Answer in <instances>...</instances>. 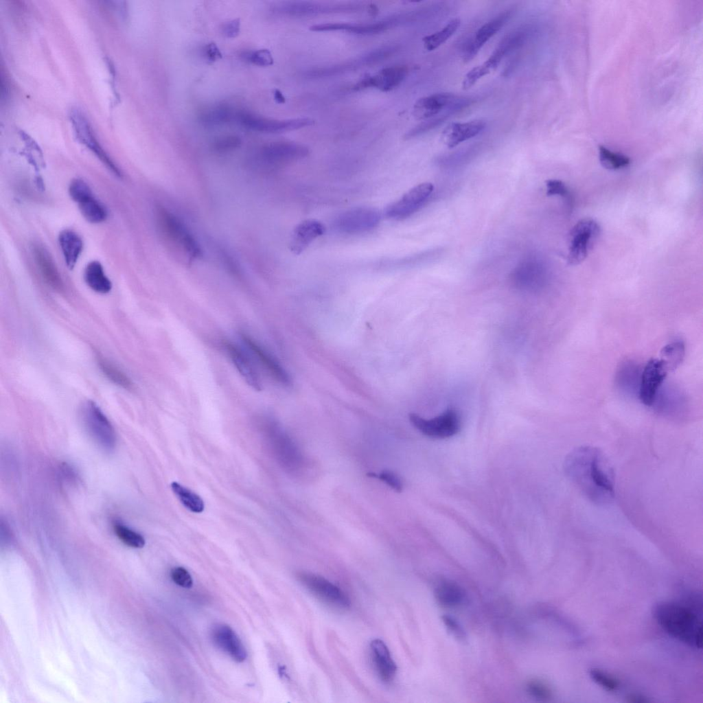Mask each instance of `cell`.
Here are the masks:
<instances>
[{"mask_svg": "<svg viewBox=\"0 0 703 703\" xmlns=\"http://www.w3.org/2000/svg\"><path fill=\"white\" fill-rule=\"evenodd\" d=\"M82 216L87 221L93 224L106 220L108 213L104 206L91 194L77 203Z\"/></svg>", "mask_w": 703, "mask_h": 703, "instance_id": "f546056e", "label": "cell"}, {"mask_svg": "<svg viewBox=\"0 0 703 703\" xmlns=\"http://www.w3.org/2000/svg\"><path fill=\"white\" fill-rule=\"evenodd\" d=\"M546 187L547 196H560L568 203L571 202L570 193L562 181L557 179L548 180L546 182Z\"/></svg>", "mask_w": 703, "mask_h": 703, "instance_id": "f6af8a7d", "label": "cell"}, {"mask_svg": "<svg viewBox=\"0 0 703 703\" xmlns=\"http://www.w3.org/2000/svg\"><path fill=\"white\" fill-rule=\"evenodd\" d=\"M370 653L380 680L385 683L391 682L395 678L397 667L386 644L378 638L373 640L370 643Z\"/></svg>", "mask_w": 703, "mask_h": 703, "instance_id": "cb8c5ba5", "label": "cell"}, {"mask_svg": "<svg viewBox=\"0 0 703 703\" xmlns=\"http://www.w3.org/2000/svg\"><path fill=\"white\" fill-rule=\"evenodd\" d=\"M32 253L38 270L46 283L57 291L62 290V278L47 249L40 244H34L32 247Z\"/></svg>", "mask_w": 703, "mask_h": 703, "instance_id": "484cf974", "label": "cell"}, {"mask_svg": "<svg viewBox=\"0 0 703 703\" xmlns=\"http://www.w3.org/2000/svg\"><path fill=\"white\" fill-rule=\"evenodd\" d=\"M69 194L71 199L78 203L93 193L89 185L84 180L77 178L71 181L69 186Z\"/></svg>", "mask_w": 703, "mask_h": 703, "instance_id": "b9f144b4", "label": "cell"}, {"mask_svg": "<svg viewBox=\"0 0 703 703\" xmlns=\"http://www.w3.org/2000/svg\"><path fill=\"white\" fill-rule=\"evenodd\" d=\"M71 119L79 141L94 153L112 174L119 178H122V170L100 146L92 132L89 122L83 115L78 111H73Z\"/></svg>", "mask_w": 703, "mask_h": 703, "instance_id": "9a60e30c", "label": "cell"}, {"mask_svg": "<svg viewBox=\"0 0 703 703\" xmlns=\"http://www.w3.org/2000/svg\"><path fill=\"white\" fill-rule=\"evenodd\" d=\"M308 148L291 141H275L264 146L257 153L253 162L256 168L274 170L306 157Z\"/></svg>", "mask_w": 703, "mask_h": 703, "instance_id": "5b68a950", "label": "cell"}, {"mask_svg": "<svg viewBox=\"0 0 703 703\" xmlns=\"http://www.w3.org/2000/svg\"><path fill=\"white\" fill-rule=\"evenodd\" d=\"M630 702H649L646 698L638 694H631L627 697V700Z\"/></svg>", "mask_w": 703, "mask_h": 703, "instance_id": "db71d44e", "label": "cell"}, {"mask_svg": "<svg viewBox=\"0 0 703 703\" xmlns=\"http://www.w3.org/2000/svg\"><path fill=\"white\" fill-rule=\"evenodd\" d=\"M685 353L683 342L676 341L664 346L660 352V360L668 371H673L682 363Z\"/></svg>", "mask_w": 703, "mask_h": 703, "instance_id": "d6a6232c", "label": "cell"}, {"mask_svg": "<svg viewBox=\"0 0 703 703\" xmlns=\"http://www.w3.org/2000/svg\"><path fill=\"white\" fill-rule=\"evenodd\" d=\"M242 57L245 60L258 66H270L273 63L271 53L266 49L245 51L242 54Z\"/></svg>", "mask_w": 703, "mask_h": 703, "instance_id": "60d3db41", "label": "cell"}, {"mask_svg": "<svg viewBox=\"0 0 703 703\" xmlns=\"http://www.w3.org/2000/svg\"><path fill=\"white\" fill-rule=\"evenodd\" d=\"M98 362L100 369L108 380L126 389L132 388L131 380L119 369L104 359H100Z\"/></svg>", "mask_w": 703, "mask_h": 703, "instance_id": "74e56055", "label": "cell"}, {"mask_svg": "<svg viewBox=\"0 0 703 703\" xmlns=\"http://www.w3.org/2000/svg\"><path fill=\"white\" fill-rule=\"evenodd\" d=\"M434 189L433 185L422 183L406 192L399 200L389 205L385 215L391 219L400 220L417 211L428 200Z\"/></svg>", "mask_w": 703, "mask_h": 703, "instance_id": "ba28073f", "label": "cell"}, {"mask_svg": "<svg viewBox=\"0 0 703 703\" xmlns=\"http://www.w3.org/2000/svg\"><path fill=\"white\" fill-rule=\"evenodd\" d=\"M600 233L597 222L589 218L579 220L568 235L567 261L570 265H577L588 256Z\"/></svg>", "mask_w": 703, "mask_h": 703, "instance_id": "8992f818", "label": "cell"}, {"mask_svg": "<svg viewBox=\"0 0 703 703\" xmlns=\"http://www.w3.org/2000/svg\"><path fill=\"white\" fill-rule=\"evenodd\" d=\"M564 471L572 483L592 503L606 505L615 497V476L612 466L599 448L581 446L566 457Z\"/></svg>", "mask_w": 703, "mask_h": 703, "instance_id": "6da1fadb", "label": "cell"}, {"mask_svg": "<svg viewBox=\"0 0 703 703\" xmlns=\"http://www.w3.org/2000/svg\"><path fill=\"white\" fill-rule=\"evenodd\" d=\"M204 55L210 62H215L222 58V54L214 43L207 45L204 49Z\"/></svg>", "mask_w": 703, "mask_h": 703, "instance_id": "f907efd6", "label": "cell"}, {"mask_svg": "<svg viewBox=\"0 0 703 703\" xmlns=\"http://www.w3.org/2000/svg\"><path fill=\"white\" fill-rule=\"evenodd\" d=\"M297 576L309 591L325 603L339 608L349 607L351 602L347 595L324 577L303 572Z\"/></svg>", "mask_w": 703, "mask_h": 703, "instance_id": "30bf717a", "label": "cell"}, {"mask_svg": "<svg viewBox=\"0 0 703 703\" xmlns=\"http://www.w3.org/2000/svg\"><path fill=\"white\" fill-rule=\"evenodd\" d=\"M170 576L173 581L183 587L189 588L193 585V580L189 572L183 567H176L172 569Z\"/></svg>", "mask_w": 703, "mask_h": 703, "instance_id": "bcb514c9", "label": "cell"}, {"mask_svg": "<svg viewBox=\"0 0 703 703\" xmlns=\"http://www.w3.org/2000/svg\"><path fill=\"white\" fill-rule=\"evenodd\" d=\"M234 113L225 104H220L204 111L200 115V122L206 126L223 124L233 119Z\"/></svg>", "mask_w": 703, "mask_h": 703, "instance_id": "e575fe53", "label": "cell"}, {"mask_svg": "<svg viewBox=\"0 0 703 703\" xmlns=\"http://www.w3.org/2000/svg\"><path fill=\"white\" fill-rule=\"evenodd\" d=\"M668 370L660 359L652 358L644 367L639 381L638 396L647 406L654 405Z\"/></svg>", "mask_w": 703, "mask_h": 703, "instance_id": "4fadbf2b", "label": "cell"}, {"mask_svg": "<svg viewBox=\"0 0 703 703\" xmlns=\"http://www.w3.org/2000/svg\"><path fill=\"white\" fill-rule=\"evenodd\" d=\"M408 73L404 65H395L382 69L373 75H367L354 87L356 91L376 88L381 91H389L400 85Z\"/></svg>", "mask_w": 703, "mask_h": 703, "instance_id": "ac0fdd59", "label": "cell"}, {"mask_svg": "<svg viewBox=\"0 0 703 703\" xmlns=\"http://www.w3.org/2000/svg\"><path fill=\"white\" fill-rule=\"evenodd\" d=\"M58 243L67 268L72 270L82 251L83 242L79 235L70 229L62 231L58 235Z\"/></svg>", "mask_w": 703, "mask_h": 703, "instance_id": "4316f807", "label": "cell"}, {"mask_svg": "<svg viewBox=\"0 0 703 703\" xmlns=\"http://www.w3.org/2000/svg\"><path fill=\"white\" fill-rule=\"evenodd\" d=\"M369 476L377 477L382 481L385 482L389 486L393 488L394 490L400 492L402 489V483L400 478L393 472L388 470H384L380 472L379 474H371Z\"/></svg>", "mask_w": 703, "mask_h": 703, "instance_id": "7dc6e473", "label": "cell"}, {"mask_svg": "<svg viewBox=\"0 0 703 703\" xmlns=\"http://www.w3.org/2000/svg\"><path fill=\"white\" fill-rule=\"evenodd\" d=\"M113 531L117 537L130 547L139 549L145 545V539L140 533L119 522L113 524Z\"/></svg>", "mask_w": 703, "mask_h": 703, "instance_id": "8d00e7d4", "label": "cell"}, {"mask_svg": "<svg viewBox=\"0 0 703 703\" xmlns=\"http://www.w3.org/2000/svg\"><path fill=\"white\" fill-rule=\"evenodd\" d=\"M654 616L671 637L689 647L702 648V621L690 608L673 601H662L655 606Z\"/></svg>", "mask_w": 703, "mask_h": 703, "instance_id": "7a4b0ae2", "label": "cell"}, {"mask_svg": "<svg viewBox=\"0 0 703 703\" xmlns=\"http://www.w3.org/2000/svg\"><path fill=\"white\" fill-rule=\"evenodd\" d=\"M211 638L216 645L238 662L244 661L246 650L240 638L227 625H216L212 630Z\"/></svg>", "mask_w": 703, "mask_h": 703, "instance_id": "44dd1931", "label": "cell"}, {"mask_svg": "<svg viewBox=\"0 0 703 703\" xmlns=\"http://www.w3.org/2000/svg\"><path fill=\"white\" fill-rule=\"evenodd\" d=\"M274 99L279 104L284 103L286 100L281 92L278 89H275L274 91Z\"/></svg>", "mask_w": 703, "mask_h": 703, "instance_id": "11a10c76", "label": "cell"}, {"mask_svg": "<svg viewBox=\"0 0 703 703\" xmlns=\"http://www.w3.org/2000/svg\"><path fill=\"white\" fill-rule=\"evenodd\" d=\"M512 10H505L481 26L463 49V59L469 62L473 59L483 46L493 37L509 21Z\"/></svg>", "mask_w": 703, "mask_h": 703, "instance_id": "e0dca14e", "label": "cell"}, {"mask_svg": "<svg viewBox=\"0 0 703 703\" xmlns=\"http://www.w3.org/2000/svg\"><path fill=\"white\" fill-rule=\"evenodd\" d=\"M457 96L450 93H437L419 99L413 106V114L418 119H428L446 110Z\"/></svg>", "mask_w": 703, "mask_h": 703, "instance_id": "d4e9b609", "label": "cell"}, {"mask_svg": "<svg viewBox=\"0 0 703 703\" xmlns=\"http://www.w3.org/2000/svg\"><path fill=\"white\" fill-rule=\"evenodd\" d=\"M60 472L65 480L69 482H74L78 479V475L74 469L67 463H62L60 467Z\"/></svg>", "mask_w": 703, "mask_h": 703, "instance_id": "816d5d0a", "label": "cell"}, {"mask_svg": "<svg viewBox=\"0 0 703 703\" xmlns=\"http://www.w3.org/2000/svg\"><path fill=\"white\" fill-rule=\"evenodd\" d=\"M461 21L455 18L450 20L442 29L424 36L422 39L424 48L433 51L446 42L459 29Z\"/></svg>", "mask_w": 703, "mask_h": 703, "instance_id": "1f68e13d", "label": "cell"}, {"mask_svg": "<svg viewBox=\"0 0 703 703\" xmlns=\"http://www.w3.org/2000/svg\"><path fill=\"white\" fill-rule=\"evenodd\" d=\"M485 125V122L481 119L452 122L443 129L441 139L444 145L452 148L478 135L484 130Z\"/></svg>", "mask_w": 703, "mask_h": 703, "instance_id": "7402d4cb", "label": "cell"}, {"mask_svg": "<svg viewBox=\"0 0 703 703\" xmlns=\"http://www.w3.org/2000/svg\"><path fill=\"white\" fill-rule=\"evenodd\" d=\"M540 261L533 255L522 260L511 273L513 285L519 290L528 292L540 290L546 281V269Z\"/></svg>", "mask_w": 703, "mask_h": 703, "instance_id": "7c38bea8", "label": "cell"}, {"mask_svg": "<svg viewBox=\"0 0 703 703\" xmlns=\"http://www.w3.org/2000/svg\"><path fill=\"white\" fill-rule=\"evenodd\" d=\"M84 277L89 287L97 293L106 294L111 290V281L98 261H91L87 265Z\"/></svg>", "mask_w": 703, "mask_h": 703, "instance_id": "f1b7e54d", "label": "cell"}, {"mask_svg": "<svg viewBox=\"0 0 703 703\" xmlns=\"http://www.w3.org/2000/svg\"><path fill=\"white\" fill-rule=\"evenodd\" d=\"M411 424L426 436L443 439L455 435L460 429L461 419L458 412L452 408H447L439 415L432 419H424L415 413L409 415Z\"/></svg>", "mask_w": 703, "mask_h": 703, "instance_id": "52a82bcc", "label": "cell"}, {"mask_svg": "<svg viewBox=\"0 0 703 703\" xmlns=\"http://www.w3.org/2000/svg\"><path fill=\"white\" fill-rule=\"evenodd\" d=\"M599 158L601 165L610 170H616L627 166L630 159L621 153L614 152L605 146H599Z\"/></svg>", "mask_w": 703, "mask_h": 703, "instance_id": "d590c367", "label": "cell"}, {"mask_svg": "<svg viewBox=\"0 0 703 703\" xmlns=\"http://www.w3.org/2000/svg\"><path fill=\"white\" fill-rule=\"evenodd\" d=\"M381 219L380 213L371 207H356L341 213L334 226L339 232L359 233L375 228Z\"/></svg>", "mask_w": 703, "mask_h": 703, "instance_id": "8fae6325", "label": "cell"}, {"mask_svg": "<svg viewBox=\"0 0 703 703\" xmlns=\"http://www.w3.org/2000/svg\"><path fill=\"white\" fill-rule=\"evenodd\" d=\"M241 143V139L238 136H223L214 141L213 143V148L214 150L219 152H228L238 148L240 147Z\"/></svg>", "mask_w": 703, "mask_h": 703, "instance_id": "ee69618b", "label": "cell"}, {"mask_svg": "<svg viewBox=\"0 0 703 703\" xmlns=\"http://www.w3.org/2000/svg\"><path fill=\"white\" fill-rule=\"evenodd\" d=\"M240 29V22L239 19H233L223 25L222 32L229 38L236 37Z\"/></svg>", "mask_w": 703, "mask_h": 703, "instance_id": "681fc988", "label": "cell"}, {"mask_svg": "<svg viewBox=\"0 0 703 703\" xmlns=\"http://www.w3.org/2000/svg\"><path fill=\"white\" fill-rule=\"evenodd\" d=\"M171 487L178 500L187 509L194 513H201L203 511L204 502L198 494L177 482H172Z\"/></svg>", "mask_w": 703, "mask_h": 703, "instance_id": "836d02e7", "label": "cell"}, {"mask_svg": "<svg viewBox=\"0 0 703 703\" xmlns=\"http://www.w3.org/2000/svg\"><path fill=\"white\" fill-rule=\"evenodd\" d=\"M527 691L535 698L546 700L552 695L551 688L544 682L539 680H532L527 685Z\"/></svg>", "mask_w": 703, "mask_h": 703, "instance_id": "7bdbcfd3", "label": "cell"}, {"mask_svg": "<svg viewBox=\"0 0 703 703\" xmlns=\"http://www.w3.org/2000/svg\"><path fill=\"white\" fill-rule=\"evenodd\" d=\"M181 245L192 257L198 258L202 255V250L198 243L190 233H188L185 236Z\"/></svg>", "mask_w": 703, "mask_h": 703, "instance_id": "c3c4849f", "label": "cell"}, {"mask_svg": "<svg viewBox=\"0 0 703 703\" xmlns=\"http://www.w3.org/2000/svg\"><path fill=\"white\" fill-rule=\"evenodd\" d=\"M400 22L399 17L369 23H327L316 24L310 27L314 32L345 31L361 35L375 34L382 32L390 27Z\"/></svg>", "mask_w": 703, "mask_h": 703, "instance_id": "ffe728a7", "label": "cell"}, {"mask_svg": "<svg viewBox=\"0 0 703 703\" xmlns=\"http://www.w3.org/2000/svg\"><path fill=\"white\" fill-rule=\"evenodd\" d=\"M450 115L445 112L442 115L424 122L408 130L404 136L408 140L422 135L439 126Z\"/></svg>", "mask_w": 703, "mask_h": 703, "instance_id": "f35d334b", "label": "cell"}, {"mask_svg": "<svg viewBox=\"0 0 703 703\" xmlns=\"http://www.w3.org/2000/svg\"><path fill=\"white\" fill-rule=\"evenodd\" d=\"M437 601L444 606L454 607L461 603L463 592L461 587L453 582L445 581L437 586L435 589Z\"/></svg>", "mask_w": 703, "mask_h": 703, "instance_id": "4dcf8cb0", "label": "cell"}, {"mask_svg": "<svg viewBox=\"0 0 703 703\" xmlns=\"http://www.w3.org/2000/svg\"><path fill=\"white\" fill-rule=\"evenodd\" d=\"M325 231L324 224L315 219H307L295 228L290 243V251L299 255L302 253L316 238L323 235Z\"/></svg>", "mask_w": 703, "mask_h": 703, "instance_id": "603a6c76", "label": "cell"}, {"mask_svg": "<svg viewBox=\"0 0 703 703\" xmlns=\"http://www.w3.org/2000/svg\"><path fill=\"white\" fill-rule=\"evenodd\" d=\"M590 676L597 684L607 691L614 692L619 688L620 683L616 678L599 669H592Z\"/></svg>", "mask_w": 703, "mask_h": 703, "instance_id": "ab89813d", "label": "cell"}, {"mask_svg": "<svg viewBox=\"0 0 703 703\" xmlns=\"http://www.w3.org/2000/svg\"><path fill=\"white\" fill-rule=\"evenodd\" d=\"M443 622L445 623L446 625L448 627V628L452 633H454V634L458 635L459 636H461V635H462V630L459 627V626L457 624V623L454 619H452V618H450L449 616H445L443 617Z\"/></svg>", "mask_w": 703, "mask_h": 703, "instance_id": "f5cc1de1", "label": "cell"}, {"mask_svg": "<svg viewBox=\"0 0 703 703\" xmlns=\"http://www.w3.org/2000/svg\"><path fill=\"white\" fill-rule=\"evenodd\" d=\"M361 9L356 4H325L307 1H288L276 5L275 12L294 16H314L335 12H352Z\"/></svg>", "mask_w": 703, "mask_h": 703, "instance_id": "5bb4252c", "label": "cell"}, {"mask_svg": "<svg viewBox=\"0 0 703 703\" xmlns=\"http://www.w3.org/2000/svg\"><path fill=\"white\" fill-rule=\"evenodd\" d=\"M223 347L229 358L246 384L255 391H262L263 389L262 379L249 353L245 352L236 344L229 341L224 342Z\"/></svg>", "mask_w": 703, "mask_h": 703, "instance_id": "d6986e66", "label": "cell"}, {"mask_svg": "<svg viewBox=\"0 0 703 703\" xmlns=\"http://www.w3.org/2000/svg\"><path fill=\"white\" fill-rule=\"evenodd\" d=\"M235 119L246 128L267 133H280L297 130L310 126L314 123L313 119L307 117L277 120L259 117L245 112L238 113Z\"/></svg>", "mask_w": 703, "mask_h": 703, "instance_id": "9c48e42d", "label": "cell"}, {"mask_svg": "<svg viewBox=\"0 0 703 703\" xmlns=\"http://www.w3.org/2000/svg\"><path fill=\"white\" fill-rule=\"evenodd\" d=\"M157 220L162 233L168 239L181 244L188 231L179 219L165 208L158 207Z\"/></svg>", "mask_w": 703, "mask_h": 703, "instance_id": "83f0119b", "label": "cell"}, {"mask_svg": "<svg viewBox=\"0 0 703 703\" xmlns=\"http://www.w3.org/2000/svg\"><path fill=\"white\" fill-rule=\"evenodd\" d=\"M530 32L531 28L525 27L504 36L482 64L474 67L465 74L462 81L463 89H470L481 78L496 69L505 56L523 45Z\"/></svg>", "mask_w": 703, "mask_h": 703, "instance_id": "3957f363", "label": "cell"}, {"mask_svg": "<svg viewBox=\"0 0 703 703\" xmlns=\"http://www.w3.org/2000/svg\"><path fill=\"white\" fill-rule=\"evenodd\" d=\"M240 336L249 354L258 362L273 380L283 385L290 384V379L288 373L270 352L249 334L242 332L240 334Z\"/></svg>", "mask_w": 703, "mask_h": 703, "instance_id": "2e32d148", "label": "cell"}, {"mask_svg": "<svg viewBox=\"0 0 703 703\" xmlns=\"http://www.w3.org/2000/svg\"><path fill=\"white\" fill-rule=\"evenodd\" d=\"M82 425L88 435L101 449L111 452L116 446V435L111 423L93 401L83 403L80 411Z\"/></svg>", "mask_w": 703, "mask_h": 703, "instance_id": "277c9868", "label": "cell"}]
</instances>
